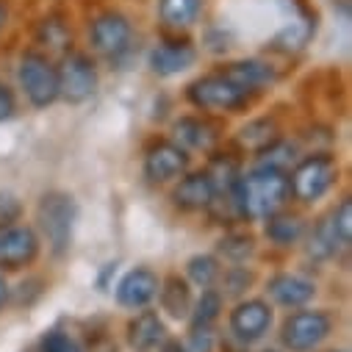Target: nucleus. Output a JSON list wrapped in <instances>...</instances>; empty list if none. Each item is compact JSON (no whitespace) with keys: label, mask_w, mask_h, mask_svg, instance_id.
Here are the masks:
<instances>
[{"label":"nucleus","mask_w":352,"mask_h":352,"mask_svg":"<svg viewBox=\"0 0 352 352\" xmlns=\"http://www.w3.org/2000/svg\"><path fill=\"white\" fill-rule=\"evenodd\" d=\"M228 197L233 203L236 217L250 219V222L267 219V217L283 211L286 203L292 200V195H289V175L278 172V169L252 166L250 172L239 175Z\"/></svg>","instance_id":"obj_1"},{"label":"nucleus","mask_w":352,"mask_h":352,"mask_svg":"<svg viewBox=\"0 0 352 352\" xmlns=\"http://www.w3.org/2000/svg\"><path fill=\"white\" fill-rule=\"evenodd\" d=\"M78 219V203L69 192L50 189L36 203V233L42 241H47V250L56 258H64L72 247Z\"/></svg>","instance_id":"obj_2"},{"label":"nucleus","mask_w":352,"mask_h":352,"mask_svg":"<svg viewBox=\"0 0 352 352\" xmlns=\"http://www.w3.org/2000/svg\"><path fill=\"white\" fill-rule=\"evenodd\" d=\"M338 181V164L330 153H311L297 158V164L289 169V195L302 203L314 206L319 203Z\"/></svg>","instance_id":"obj_3"},{"label":"nucleus","mask_w":352,"mask_h":352,"mask_svg":"<svg viewBox=\"0 0 352 352\" xmlns=\"http://www.w3.org/2000/svg\"><path fill=\"white\" fill-rule=\"evenodd\" d=\"M17 86L34 109L53 106L58 100L56 61L45 50H36V47L23 50V56L17 61Z\"/></svg>","instance_id":"obj_4"},{"label":"nucleus","mask_w":352,"mask_h":352,"mask_svg":"<svg viewBox=\"0 0 352 352\" xmlns=\"http://www.w3.org/2000/svg\"><path fill=\"white\" fill-rule=\"evenodd\" d=\"M56 75H58V100L69 106H80L86 100H92L100 86L98 61L92 58V53L72 50V47L61 53L56 64Z\"/></svg>","instance_id":"obj_5"},{"label":"nucleus","mask_w":352,"mask_h":352,"mask_svg":"<svg viewBox=\"0 0 352 352\" xmlns=\"http://www.w3.org/2000/svg\"><path fill=\"white\" fill-rule=\"evenodd\" d=\"M186 100L197 111H206V114H233V111L247 109L252 98L217 69V72L195 78L186 86Z\"/></svg>","instance_id":"obj_6"},{"label":"nucleus","mask_w":352,"mask_h":352,"mask_svg":"<svg viewBox=\"0 0 352 352\" xmlns=\"http://www.w3.org/2000/svg\"><path fill=\"white\" fill-rule=\"evenodd\" d=\"M333 333V314L322 308H297L280 324L286 352H316Z\"/></svg>","instance_id":"obj_7"},{"label":"nucleus","mask_w":352,"mask_h":352,"mask_svg":"<svg viewBox=\"0 0 352 352\" xmlns=\"http://www.w3.org/2000/svg\"><path fill=\"white\" fill-rule=\"evenodd\" d=\"M133 39H136L133 23L120 9H106L89 20V47L103 58L120 61L131 56Z\"/></svg>","instance_id":"obj_8"},{"label":"nucleus","mask_w":352,"mask_h":352,"mask_svg":"<svg viewBox=\"0 0 352 352\" xmlns=\"http://www.w3.org/2000/svg\"><path fill=\"white\" fill-rule=\"evenodd\" d=\"M197 45L186 34H166L147 53V67L158 78H175L197 64Z\"/></svg>","instance_id":"obj_9"},{"label":"nucleus","mask_w":352,"mask_h":352,"mask_svg":"<svg viewBox=\"0 0 352 352\" xmlns=\"http://www.w3.org/2000/svg\"><path fill=\"white\" fill-rule=\"evenodd\" d=\"M144 178L153 186H166L172 181H178L181 175L189 172V153L178 147L172 139H155L144 150Z\"/></svg>","instance_id":"obj_10"},{"label":"nucleus","mask_w":352,"mask_h":352,"mask_svg":"<svg viewBox=\"0 0 352 352\" xmlns=\"http://www.w3.org/2000/svg\"><path fill=\"white\" fill-rule=\"evenodd\" d=\"M272 322H275V314H272V305L261 297H250V300H239L236 308L230 311L228 316V327H230V336L247 346V344H255L261 341L272 330Z\"/></svg>","instance_id":"obj_11"},{"label":"nucleus","mask_w":352,"mask_h":352,"mask_svg":"<svg viewBox=\"0 0 352 352\" xmlns=\"http://www.w3.org/2000/svg\"><path fill=\"white\" fill-rule=\"evenodd\" d=\"M42 239L31 225H12L0 230V272H20L39 258Z\"/></svg>","instance_id":"obj_12"},{"label":"nucleus","mask_w":352,"mask_h":352,"mask_svg":"<svg viewBox=\"0 0 352 352\" xmlns=\"http://www.w3.org/2000/svg\"><path fill=\"white\" fill-rule=\"evenodd\" d=\"M217 184L208 175V169H200V172H186L178 178L172 189V206L178 211H186V214H195V211H208V206L217 200Z\"/></svg>","instance_id":"obj_13"},{"label":"nucleus","mask_w":352,"mask_h":352,"mask_svg":"<svg viewBox=\"0 0 352 352\" xmlns=\"http://www.w3.org/2000/svg\"><path fill=\"white\" fill-rule=\"evenodd\" d=\"M225 78H230L241 92H247L250 98L270 89V86L278 83V67L270 64L267 58H239V61H230L219 69Z\"/></svg>","instance_id":"obj_14"},{"label":"nucleus","mask_w":352,"mask_h":352,"mask_svg":"<svg viewBox=\"0 0 352 352\" xmlns=\"http://www.w3.org/2000/svg\"><path fill=\"white\" fill-rule=\"evenodd\" d=\"M222 133L211 117H181L172 125V142L186 153H214Z\"/></svg>","instance_id":"obj_15"},{"label":"nucleus","mask_w":352,"mask_h":352,"mask_svg":"<svg viewBox=\"0 0 352 352\" xmlns=\"http://www.w3.org/2000/svg\"><path fill=\"white\" fill-rule=\"evenodd\" d=\"M267 294L275 305L286 311H297L316 297V283L300 272H278L267 280Z\"/></svg>","instance_id":"obj_16"},{"label":"nucleus","mask_w":352,"mask_h":352,"mask_svg":"<svg viewBox=\"0 0 352 352\" xmlns=\"http://www.w3.org/2000/svg\"><path fill=\"white\" fill-rule=\"evenodd\" d=\"M161 278L150 267H136L117 283V302L128 311H144L158 294Z\"/></svg>","instance_id":"obj_17"},{"label":"nucleus","mask_w":352,"mask_h":352,"mask_svg":"<svg viewBox=\"0 0 352 352\" xmlns=\"http://www.w3.org/2000/svg\"><path fill=\"white\" fill-rule=\"evenodd\" d=\"M206 0H158V23L166 34H184L200 23Z\"/></svg>","instance_id":"obj_18"},{"label":"nucleus","mask_w":352,"mask_h":352,"mask_svg":"<svg viewBox=\"0 0 352 352\" xmlns=\"http://www.w3.org/2000/svg\"><path fill=\"white\" fill-rule=\"evenodd\" d=\"M125 333H128V344H131L133 352H153L166 341V327H164V322L155 311L136 314L128 322Z\"/></svg>","instance_id":"obj_19"},{"label":"nucleus","mask_w":352,"mask_h":352,"mask_svg":"<svg viewBox=\"0 0 352 352\" xmlns=\"http://www.w3.org/2000/svg\"><path fill=\"white\" fill-rule=\"evenodd\" d=\"M155 297H158V305H161V311L166 316H172V319H189L195 297H192V286H189L186 278L175 275V272L161 278V286H158Z\"/></svg>","instance_id":"obj_20"},{"label":"nucleus","mask_w":352,"mask_h":352,"mask_svg":"<svg viewBox=\"0 0 352 352\" xmlns=\"http://www.w3.org/2000/svg\"><path fill=\"white\" fill-rule=\"evenodd\" d=\"M263 230H267L270 244H275L280 250H292V247H297L305 239L308 225H305V219L300 214H292V211L283 208V211L267 217V228H263Z\"/></svg>","instance_id":"obj_21"},{"label":"nucleus","mask_w":352,"mask_h":352,"mask_svg":"<svg viewBox=\"0 0 352 352\" xmlns=\"http://www.w3.org/2000/svg\"><path fill=\"white\" fill-rule=\"evenodd\" d=\"M305 255L311 261H330L338 255V250H346L333 228V219L330 217H322L311 230H305Z\"/></svg>","instance_id":"obj_22"},{"label":"nucleus","mask_w":352,"mask_h":352,"mask_svg":"<svg viewBox=\"0 0 352 352\" xmlns=\"http://www.w3.org/2000/svg\"><path fill=\"white\" fill-rule=\"evenodd\" d=\"M297 158H300L297 144L289 142V139H283V136H278V139H272L267 147H261V150L255 153V166L278 169V172H286V175H289V169L297 164Z\"/></svg>","instance_id":"obj_23"},{"label":"nucleus","mask_w":352,"mask_h":352,"mask_svg":"<svg viewBox=\"0 0 352 352\" xmlns=\"http://www.w3.org/2000/svg\"><path fill=\"white\" fill-rule=\"evenodd\" d=\"M34 39H36V45H39L42 50H47V56L56 53V50L67 53V50L72 47V31H69V23H64V20L56 17V14L45 17V20L36 25Z\"/></svg>","instance_id":"obj_24"},{"label":"nucleus","mask_w":352,"mask_h":352,"mask_svg":"<svg viewBox=\"0 0 352 352\" xmlns=\"http://www.w3.org/2000/svg\"><path fill=\"white\" fill-rule=\"evenodd\" d=\"M278 136H280V128H278L275 117H255V120H250L247 125H241L236 142H239L244 150L258 153L261 147H267V144H270L272 139H278Z\"/></svg>","instance_id":"obj_25"},{"label":"nucleus","mask_w":352,"mask_h":352,"mask_svg":"<svg viewBox=\"0 0 352 352\" xmlns=\"http://www.w3.org/2000/svg\"><path fill=\"white\" fill-rule=\"evenodd\" d=\"M219 275H222V261L217 255L200 252V255H192L186 261V280H189V286L214 289L219 283Z\"/></svg>","instance_id":"obj_26"},{"label":"nucleus","mask_w":352,"mask_h":352,"mask_svg":"<svg viewBox=\"0 0 352 352\" xmlns=\"http://www.w3.org/2000/svg\"><path fill=\"white\" fill-rule=\"evenodd\" d=\"M316 23H319V17H305V20L292 23L289 28H283L272 39V47L280 50V53H300L311 42V36L316 34Z\"/></svg>","instance_id":"obj_27"},{"label":"nucleus","mask_w":352,"mask_h":352,"mask_svg":"<svg viewBox=\"0 0 352 352\" xmlns=\"http://www.w3.org/2000/svg\"><path fill=\"white\" fill-rule=\"evenodd\" d=\"M219 314H222V294L214 289H203V294L192 302L189 324H192V330H211L214 322L219 319Z\"/></svg>","instance_id":"obj_28"},{"label":"nucleus","mask_w":352,"mask_h":352,"mask_svg":"<svg viewBox=\"0 0 352 352\" xmlns=\"http://www.w3.org/2000/svg\"><path fill=\"white\" fill-rule=\"evenodd\" d=\"M217 252L230 263H244L247 258L255 255V239L250 233H244V230H230V233H225L219 239Z\"/></svg>","instance_id":"obj_29"},{"label":"nucleus","mask_w":352,"mask_h":352,"mask_svg":"<svg viewBox=\"0 0 352 352\" xmlns=\"http://www.w3.org/2000/svg\"><path fill=\"white\" fill-rule=\"evenodd\" d=\"M219 283H222V297H241L252 283H255V272L241 267V263H233V267L222 270L219 275Z\"/></svg>","instance_id":"obj_30"},{"label":"nucleus","mask_w":352,"mask_h":352,"mask_svg":"<svg viewBox=\"0 0 352 352\" xmlns=\"http://www.w3.org/2000/svg\"><path fill=\"white\" fill-rule=\"evenodd\" d=\"M39 352H83V346H80L69 333L53 327V330H47V333L42 336Z\"/></svg>","instance_id":"obj_31"},{"label":"nucleus","mask_w":352,"mask_h":352,"mask_svg":"<svg viewBox=\"0 0 352 352\" xmlns=\"http://www.w3.org/2000/svg\"><path fill=\"white\" fill-rule=\"evenodd\" d=\"M330 219H333V228H336L341 244L349 247V241H352V203H349V197H344V200L333 208Z\"/></svg>","instance_id":"obj_32"},{"label":"nucleus","mask_w":352,"mask_h":352,"mask_svg":"<svg viewBox=\"0 0 352 352\" xmlns=\"http://www.w3.org/2000/svg\"><path fill=\"white\" fill-rule=\"evenodd\" d=\"M23 219V200L14 192H0V230H6Z\"/></svg>","instance_id":"obj_33"},{"label":"nucleus","mask_w":352,"mask_h":352,"mask_svg":"<svg viewBox=\"0 0 352 352\" xmlns=\"http://www.w3.org/2000/svg\"><path fill=\"white\" fill-rule=\"evenodd\" d=\"M17 114V95L9 83L0 80V122H6Z\"/></svg>","instance_id":"obj_34"},{"label":"nucleus","mask_w":352,"mask_h":352,"mask_svg":"<svg viewBox=\"0 0 352 352\" xmlns=\"http://www.w3.org/2000/svg\"><path fill=\"white\" fill-rule=\"evenodd\" d=\"M211 349H214L211 330H192L189 341L184 344V352H211Z\"/></svg>","instance_id":"obj_35"},{"label":"nucleus","mask_w":352,"mask_h":352,"mask_svg":"<svg viewBox=\"0 0 352 352\" xmlns=\"http://www.w3.org/2000/svg\"><path fill=\"white\" fill-rule=\"evenodd\" d=\"M9 300H12V289H9L6 272H0V314H3V308L9 305Z\"/></svg>","instance_id":"obj_36"},{"label":"nucleus","mask_w":352,"mask_h":352,"mask_svg":"<svg viewBox=\"0 0 352 352\" xmlns=\"http://www.w3.org/2000/svg\"><path fill=\"white\" fill-rule=\"evenodd\" d=\"M158 349H161V352H184V344H181V341H175V338H166Z\"/></svg>","instance_id":"obj_37"},{"label":"nucleus","mask_w":352,"mask_h":352,"mask_svg":"<svg viewBox=\"0 0 352 352\" xmlns=\"http://www.w3.org/2000/svg\"><path fill=\"white\" fill-rule=\"evenodd\" d=\"M6 23H9V3L6 0H0V31L6 28Z\"/></svg>","instance_id":"obj_38"},{"label":"nucleus","mask_w":352,"mask_h":352,"mask_svg":"<svg viewBox=\"0 0 352 352\" xmlns=\"http://www.w3.org/2000/svg\"><path fill=\"white\" fill-rule=\"evenodd\" d=\"M261 352H280V349H261Z\"/></svg>","instance_id":"obj_39"},{"label":"nucleus","mask_w":352,"mask_h":352,"mask_svg":"<svg viewBox=\"0 0 352 352\" xmlns=\"http://www.w3.org/2000/svg\"><path fill=\"white\" fill-rule=\"evenodd\" d=\"M330 352H346V349H330Z\"/></svg>","instance_id":"obj_40"}]
</instances>
